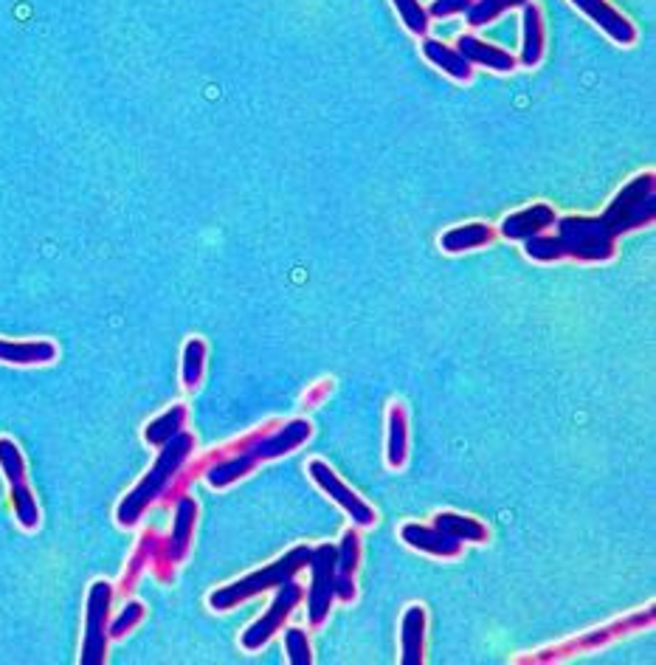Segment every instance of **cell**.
Masks as SVG:
<instances>
[{
  "label": "cell",
  "mask_w": 656,
  "mask_h": 665,
  "mask_svg": "<svg viewBox=\"0 0 656 665\" xmlns=\"http://www.w3.org/2000/svg\"><path fill=\"white\" fill-rule=\"evenodd\" d=\"M656 220V175L643 172L622 186L606 212L597 218L569 214L555 220V234H539L524 241V251L535 262L578 260L609 262L617 255V237L654 226Z\"/></svg>",
  "instance_id": "obj_1"
},
{
  "label": "cell",
  "mask_w": 656,
  "mask_h": 665,
  "mask_svg": "<svg viewBox=\"0 0 656 665\" xmlns=\"http://www.w3.org/2000/svg\"><path fill=\"white\" fill-rule=\"evenodd\" d=\"M191 452H195V438H191L189 432H178L172 440H166L150 471L144 473V480L138 482L131 494L124 496L122 505H119L116 519L122 528H136L144 510L164 496V491L172 485V480L178 477L181 468L189 463Z\"/></svg>",
  "instance_id": "obj_2"
},
{
  "label": "cell",
  "mask_w": 656,
  "mask_h": 665,
  "mask_svg": "<svg viewBox=\"0 0 656 665\" xmlns=\"http://www.w3.org/2000/svg\"><path fill=\"white\" fill-rule=\"evenodd\" d=\"M310 423L308 420H290L285 426H276L274 432H268L265 438H260L257 443L246 448V452L226 457V460L214 463L209 471H206V482L212 488H226L232 482L243 480L246 473H251L260 463L276 460V457H285L294 448H299L301 443H308L310 438Z\"/></svg>",
  "instance_id": "obj_3"
},
{
  "label": "cell",
  "mask_w": 656,
  "mask_h": 665,
  "mask_svg": "<svg viewBox=\"0 0 656 665\" xmlns=\"http://www.w3.org/2000/svg\"><path fill=\"white\" fill-rule=\"evenodd\" d=\"M310 562V547H294L287 556H282L280 562L268 564L260 572H251V576L239 578V581L228 583V587H220L209 595V606L214 612H228L234 606L246 604L248 598L260 595L265 590H280L282 583L294 581L296 572L308 567Z\"/></svg>",
  "instance_id": "obj_4"
},
{
  "label": "cell",
  "mask_w": 656,
  "mask_h": 665,
  "mask_svg": "<svg viewBox=\"0 0 656 665\" xmlns=\"http://www.w3.org/2000/svg\"><path fill=\"white\" fill-rule=\"evenodd\" d=\"M195 521H198V502L191 496H178L175 500V525H172L170 535L158 539L156 558H152V569H156L158 581L170 583L175 578V567L186 558L195 535Z\"/></svg>",
  "instance_id": "obj_5"
},
{
  "label": "cell",
  "mask_w": 656,
  "mask_h": 665,
  "mask_svg": "<svg viewBox=\"0 0 656 665\" xmlns=\"http://www.w3.org/2000/svg\"><path fill=\"white\" fill-rule=\"evenodd\" d=\"M648 626H654V606H648L643 615L622 617V620H615V624L603 626V629L586 631V635L569 640V643L555 645V649H544V652L533 654V657H521L519 663L535 665V663H555V660H567V657H574V654H581V652H592V649H601V645L611 643V640L622 638V635H629V631L648 629Z\"/></svg>",
  "instance_id": "obj_6"
},
{
  "label": "cell",
  "mask_w": 656,
  "mask_h": 665,
  "mask_svg": "<svg viewBox=\"0 0 656 665\" xmlns=\"http://www.w3.org/2000/svg\"><path fill=\"white\" fill-rule=\"evenodd\" d=\"M0 471L7 473L17 525H21L23 530L40 528V508H37L32 488H28L26 460H23V452L17 448V443L9 438H0Z\"/></svg>",
  "instance_id": "obj_7"
},
{
  "label": "cell",
  "mask_w": 656,
  "mask_h": 665,
  "mask_svg": "<svg viewBox=\"0 0 656 665\" xmlns=\"http://www.w3.org/2000/svg\"><path fill=\"white\" fill-rule=\"evenodd\" d=\"M110 604H113V583L96 581L88 592V612H85V640L83 665H102L108 654V624Z\"/></svg>",
  "instance_id": "obj_8"
},
{
  "label": "cell",
  "mask_w": 656,
  "mask_h": 665,
  "mask_svg": "<svg viewBox=\"0 0 656 665\" xmlns=\"http://www.w3.org/2000/svg\"><path fill=\"white\" fill-rule=\"evenodd\" d=\"M301 598H305V587L296 583V578L294 581L282 583L280 592H276V598H274V604L268 606V612L260 617V620H257V624H251L246 631H243L239 645H243L246 652H257V649H262V645H265L268 640L274 638L276 631L285 626V620L290 617V612L301 604Z\"/></svg>",
  "instance_id": "obj_9"
},
{
  "label": "cell",
  "mask_w": 656,
  "mask_h": 665,
  "mask_svg": "<svg viewBox=\"0 0 656 665\" xmlns=\"http://www.w3.org/2000/svg\"><path fill=\"white\" fill-rule=\"evenodd\" d=\"M335 556L338 550L333 544H322V547L310 550V572H313V581H310V598H308V617L310 626L319 629V626L327 620L330 606H333L335 598Z\"/></svg>",
  "instance_id": "obj_10"
},
{
  "label": "cell",
  "mask_w": 656,
  "mask_h": 665,
  "mask_svg": "<svg viewBox=\"0 0 656 665\" xmlns=\"http://www.w3.org/2000/svg\"><path fill=\"white\" fill-rule=\"evenodd\" d=\"M308 471H310V477L315 480V485L322 488L324 494H327L330 500L338 505V508L347 510V516L356 521L358 528H372V525H375V519H377L375 508H372V505H367V502H363L361 496L352 491V488L344 485V482L338 480V473H335L333 468L327 466V463L310 460Z\"/></svg>",
  "instance_id": "obj_11"
},
{
  "label": "cell",
  "mask_w": 656,
  "mask_h": 665,
  "mask_svg": "<svg viewBox=\"0 0 656 665\" xmlns=\"http://www.w3.org/2000/svg\"><path fill=\"white\" fill-rule=\"evenodd\" d=\"M569 3H572L574 9H581L589 21L595 23L601 32H606L617 46H634L636 37H640L634 23H631L626 14L617 12L609 0H569Z\"/></svg>",
  "instance_id": "obj_12"
},
{
  "label": "cell",
  "mask_w": 656,
  "mask_h": 665,
  "mask_svg": "<svg viewBox=\"0 0 656 665\" xmlns=\"http://www.w3.org/2000/svg\"><path fill=\"white\" fill-rule=\"evenodd\" d=\"M338 556H335V598L342 601H356V569L361 562V535L356 530H347L338 544Z\"/></svg>",
  "instance_id": "obj_13"
},
{
  "label": "cell",
  "mask_w": 656,
  "mask_h": 665,
  "mask_svg": "<svg viewBox=\"0 0 656 665\" xmlns=\"http://www.w3.org/2000/svg\"><path fill=\"white\" fill-rule=\"evenodd\" d=\"M555 212L549 204H535L530 209H521V212H513L510 218L502 220L499 232L505 234L507 241H530V237H539L547 229L555 226Z\"/></svg>",
  "instance_id": "obj_14"
},
{
  "label": "cell",
  "mask_w": 656,
  "mask_h": 665,
  "mask_svg": "<svg viewBox=\"0 0 656 665\" xmlns=\"http://www.w3.org/2000/svg\"><path fill=\"white\" fill-rule=\"evenodd\" d=\"M57 361V344L48 338L37 342H14V338H0V364L12 367H40V364Z\"/></svg>",
  "instance_id": "obj_15"
},
{
  "label": "cell",
  "mask_w": 656,
  "mask_h": 665,
  "mask_svg": "<svg viewBox=\"0 0 656 665\" xmlns=\"http://www.w3.org/2000/svg\"><path fill=\"white\" fill-rule=\"evenodd\" d=\"M400 535L404 542L414 550H423L429 556L437 558H457L462 553V542L451 539V535L440 533L434 525L431 528H423V525H404L400 528Z\"/></svg>",
  "instance_id": "obj_16"
},
{
  "label": "cell",
  "mask_w": 656,
  "mask_h": 665,
  "mask_svg": "<svg viewBox=\"0 0 656 665\" xmlns=\"http://www.w3.org/2000/svg\"><path fill=\"white\" fill-rule=\"evenodd\" d=\"M457 46L459 54L466 57L471 65H485V69L491 71H502V74H507V71H513L516 65H519V60H516L513 54H507L499 46H491V42L479 40V37L473 35H462Z\"/></svg>",
  "instance_id": "obj_17"
},
{
  "label": "cell",
  "mask_w": 656,
  "mask_h": 665,
  "mask_svg": "<svg viewBox=\"0 0 656 665\" xmlns=\"http://www.w3.org/2000/svg\"><path fill=\"white\" fill-rule=\"evenodd\" d=\"M521 65L524 69H535L544 60V42H547V32H544V14L535 3H527L524 17H521Z\"/></svg>",
  "instance_id": "obj_18"
},
{
  "label": "cell",
  "mask_w": 656,
  "mask_h": 665,
  "mask_svg": "<svg viewBox=\"0 0 656 665\" xmlns=\"http://www.w3.org/2000/svg\"><path fill=\"white\" fill-rule=\"evenodd\" d=\"M400 640H404V665H420L423 663L425 649V609L423 606H409L400 624Z\"/></svg>",
  "instance_id": "obj_19"
},
{
  "label": "cell",
  "mask_w": 656,
  "mask_h": 665,
  "mask_svg": "<svg viewBox=\"0 0 656 665\" xmlns=\"http://www.w3.org/2000/svg\"><path fill=\"white\" fill-rule=\"evenodd\" d=\"M496 232L487 223H466V226H454L440 237V246L448 255H459V251H473V248H482L487 243H493Z\"/></svg>",
  "instance_id": "obj_20"
},
{
  "label": "cell",
  "mask_w": 656,
  "mask_h": 665,
  "mask_svg": "<svg viewBox=\"0 0 656 665\" xmlns=\"http://www.w3.org/2000/svg\"><path fill=\"white\" fill-rule=\"evenodd\" d=\"M409 460V418L404 404L389 406V434H386V463L392 468H404Z\"/></svg>",
  "instance_id": "obj_21"
},
{
  "label": "cell",
  "mask_w": 656,
  "mask_h": 665,
  "mask_svg": "<svg viewBox=\"0 0 656 665\" xmlns=\"http://www.w3.org/2000/svg\"><path fill=\"white\" fill-rule=\"evenodd\" d=\"M423 57L431 62V65H437L440 71H445L448 76L459 79V83H468L473 76L471 62L459 54L457 49H451V46H445V42L440 40H423Z\"/></svg>",
  "instance_id": "obj_22"
},
{
  "label": "cell",
  "mask_w": 656,
  "mask_h": 665,
  "mask_svg": "<svg viewBox=\"0 0 656 665\" xmlns=\"http://www.w3.org/2000/svg\"><path fill=\"white\" fill-rule=\"evenodd\" d=\"M434 528H437L440 533L457 539V542H473V544L487 542V528L479 519H471V516L437 514L434 516Z\"/></svg>",
  "instance_id": "obj_23"
},
{
  "label": "cell",
  "mask_w": 656,
  "mask_h": 665,
  "mask_svg": "<svg viewBox=\"0 0 656 665\" xmlns=\"http://www.w3.org/2000/svg\"><path fill=\"white\" fill-rule=\"evenodd\" d=\"M184 426H186V406L184 404L172 406L170 411H164L161 418H156L147 429H144V440H147L150 446L161 448L166 440H172L178 432H184Z\"/></svg>",
  "instance_id": "obj_24"
},
{
  "label": "cell",
  "mask_w": 656,
  "mask_h": 665,
  "mask_svg": "<svg viewBox=\"0 0 656 665\" xmlns=\"http://www.w3.org/2000/svg\"><path fill=\"white\" fill-rule=\"evenodd\" d=\"M158 539H161V535H158L156 530H147V533L141 535L138 550L131 558V567H127V572H124V578H122V592H131L133 583H136L138 576L144 572V567H152V558H156V550H158Z\"/></svg>",
  "instance_id": "obj_25"
},
{
  "label": "cell",
  "mask_w": 656,
  "mask_h": 665,
  "mask_svg": "<svg viewBox=\"0 0 656 665\" xmlns=\"http://www.w3.org/2000/svg\"><path fill=\"white\" fill-rule=\"evenodd\" d=\"M530 0H473V7L468 9V26L482 28L487 23H493L499 14L510 12V9H524Z\"/></svg>",
  "instance_id": "obj_26"
},
{
  "label": "cell",
  "mask_w": 656,
  "mask_h": 665,
  "mask_svg": "<svg viewBox=\"0 0 656 665\" xmlns=\"http://www.w3.org/2000/svg\"><path fill=\"white\" fill-rule=\"evenodd\" d=\"M206 367V342L203 338H189L184 347V364H181V378L186 390H195L203 378Z\"/></svg>",
  "instance_id": "obj_27"
},
{
  "label": "cell",
  "mask_w": 656,
  "mask_h": 665,
  "mask_svg": "<svg viewBox=\"0 0 656 665\" xmlns=\"http://www.w3.org/2000/svg\"><path fill=\"white\" fill-rule=\"evenodd\" d=\"M392 3H395L397 14H400V21L406 23V28H409L411 35H418V37L429 35L431 17H429V12H425L420 0H392Z\"/></svg>",
  "instance_id": "obj_28"
},
{
  "label": "cell",
  "mask_w": 656,
  "mask_h": 665,
  "mask_svg": "<svg viewBox=\"0 0 656 665\" xmlns=\"http://www.w3.org/2000/svg\"><path fill=\"white\" fill-rule=\"evenodd\" d=\"M141 620H144V604H138V601H131V604L122 609V615H119L113 624H108V638L110 640L124 638V635L136 629Z\"/></svg>",
  "instance_id": "obj_29"
},
{
  "label": "cell",
  "mask_w": 656,
  "mask_h": 665,
  "mask_svg": "<svg viewBox=\"0 0 656 665\" xmlns=\"http://www.w3.org/2000/svg\"><path fill=\"white\" fill-rule=\"evenodd\" d=\"M285 649L287 660L294 665H310L313 663V654H310V640L301 629H287L285 631Z\"/></svg>",
  "instance_id": "obj_30"
},
{
  "label": "cell",
  "mask_w": 656,
  "mask_h": 665,
  "mask_svg": "<svg viewBox=\"0 0 656 665\" xmlns=\"http://www.w3.org/2000/svg\"><path fill=\"white\" fill-rule=\"evenodd\" d=\"M473 7V0H434L425 12L429 17H457V14H466Z\"/></svg>",
  "instance_id": "obj_31"
}]
</instances>
